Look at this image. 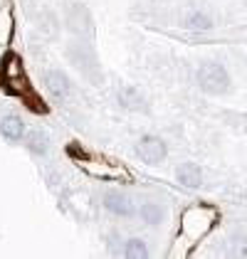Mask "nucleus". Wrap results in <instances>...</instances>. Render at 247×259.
<instances>
[{
    "label": "nucleus",
    "instance_id": "0eeeda50",
    "mask_svg": "<svg viewBox=\"0 0 247 259\" xmlns=\"http://www.w3.org/2000/svg\"><path fill=\"white\" fill-rule=\"evenodd\" d=\"M0 134H3V139L8 141H20L25 136V121L20 116H15V114H8L5 119L0 121Z\"/></svg>",
    "mask_w": 247,
    "mask_h": 259
},
{
    "label": "nucleus",
    "instance_id": "7ed1b4c3",
    "mask_svg": "<svg viewBox=\"0 0 247 259\" xmlns=\"http://www.w3.org/2000/svg\"><path fill=\"white\" fill-rule=\"evenodd\" d=\"M104 207H106L109 212L119 215V218H134V215H136L134 202L126 198V195H119V193H109V195H104Z\"/></svg>",
    "mask_w": 247,
    "mask_h": 259
},
{
    "label": "nucleus",
    "instance_id": "423d86ee",
    "mask_svg": "<svg viewBox=\"0 0 247 259\" xmlns=\"http://www.w3.org/2000/svg\"><path fill=\"white\" fill-rule=\"evenodd\" d=\"M45 84H47V89H50L57 99H64V97L72 92V84L67 79V74L60 72V69H50V72L45 74Z\"/></svg>",
    "mask_w": 247,
    "mask_h": 259
},
{
    "label": "nucleus",
    "instance_id": "9d476101",
    "mask_svg": "<svg viewBox=\"0 0 247 259\" xmlns=\"http://www.w3.org/2000/svg\"><path fill=\"white\" fill-rule=\"evenodd\" d=\"M185 27L193 30V32H210L213 30V20L208 18L205 13H188L185 15Z\"/></svg>",
    "mask_w": 247,
    "mask_h": 259
},
{
    "label": "nucleus",
    "instance_id": "20e7f679",
    "mask_svg": "<svg viewBox=\"0 0 247 259\" xmlns=\"http://www.w3.org/2000/svg\"><path fill=\"white\" fill-rule=\"evenodd\" d=\"M69 57H72V62L82 69L87 77H94L92 74V69L97 67V60H94V52L87 47V45H82V42H77V45H72V50H69Z\"/></svg>",
    "mask_w": 247,
    "mask_h": 259
},
{
    "label": "nucleus",
    "instance_id": "ddd939ff",
    "mask_svg": "<svg viewBox=\"0 0 247 259\" xmlns=\"http://www.w3.org/2000/svg\"><path fill=\"white\" fill-rule=\"evenodd\" d=\"M27 148H30V153H35V156H45V153H47V136L40 134V131H32V134L27 136Z\"/></svg>",
    "mask_w": 247,
    "mask_h": 259
},
{
    "label": "nucleus",
    "instance_id": "f8f14e48",
    "mask_svg": "<svg viewBox=\"0 0 247 259\" xmlns=\"http://www.w3.org/2000/svg\"><path fill=\"white\" fill-rule=\"evenodd\" d=\"M124 254L131 257V259H144V257H148V247H146L144 239L131 237V239L124 242Z\"/></svg>",
    "mask_w": 247,
    "mask_h": 259
},
{
    "label": "nucleus",
    "instance_id": "39448f33",
    "mask_svg": "<svg viewBox=\"0 0 247 259\" xmlns=\"http://www.w3.org/2000/svg\"><path fill=\"white\" fill-rule=\"evenodd\" d=\"M67 22H69V27H72L74 32H79V35H92V15H89V10H87L84 5L69 8Z\"/></svg>",
    "mask_w": 247,
    "mask_h": 259
},
{
    "label": "nucleus",
    "instance_id": "f03ea898",
    "mask_svg": "<svg viewBox=\"0 0 247 259\" xmlns=\"http://www.w3.org/2000/svg\"><path fill=\"white\" fill-rule=\"evenodd\" d=\"M166 153H168V148H166L163 139H158V136H144L136 143V156L148 165H158L166 158Z\"/></svg>",
    "mask_w": 247,
    "mask_h": 259
},
{
    "label": "nucleus",
    "instance_id": "1a4fd4ad",
    "mask_svg": "<svg viewBox=\"0 0 247 259\" xmlns=\"http://www.w3.org/2000/svg\"><path fill=\"white\" fill-rule=\"evenodd\" d=\"M119 101H121V106L131 109V111H146V101L136 87H121L119 89Z\"/></svg>",
    "mask_w": 247,
    "mask_h": 259
},
{
    "label": "nucleus",
    "instance_id": "6e6552de",
    "mask_svg": "<svg viewBox=\"0 0 247 259\" xmlns=\"http://www.w3.org/2000/svg\"><path fill=\"white\" fill-rule=\"evenodd\" d=\"M176 178H178V183H183L185 188H198L203 183V170L195 163H183V165H178Z\"/></svg>",
    "mask_w": 247,
    "mask_h": 259
},
{
    "label": "nucleus",
    "instance_id": "9b49d317",
    "mask_svg": "<svg viewBox=\"0 0 247 259\" xmlns=\"http://www.w3.org/2000/svg\"><path fill=\"white\" fill-rule=\"evenodd\" d=\"M139 215H141V220H144L146 225H158L163 220V207L156 205V202H144L139 207Z\"/></svg>",
    "mask_w": 247,
    "mask_h": 259
},
{
    "label": "nucleus",
    "instance_id": "f257e3e1",
    "mask_svg": "<svg viewBox=\"0 0 247 259\" xmlns=\"http://www.w3.org/2000/svg\"><path fill=\"white\" fill-rule=\"evenodd\" d=\"M195 79H198V87H200L205 94H213V97L225 94L227 89H230V74H227L225 67L218 64V62H205V64H200Z\"/></svg>",
    "mask_w": 247,
    "mask_h": 259
}]
</instances>
